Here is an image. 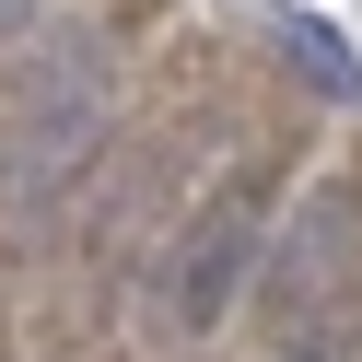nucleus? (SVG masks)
<instances>
[{
  "label": "nucleus",
  "mask_w": 362,
  "mask_h": 362,
  "mask_svg": "<svg viewBox=\"0 0 362 362\" xmlns=\"http://www.w3.org/2000/svg\"><path fill=\"white\" fill-rule=\"evenodd\" d=\"M105 117H117V71H105L82 35H59L47 59H35V82H24V105H12V152H0V199H47L59 175H82L94 164V141H105Z\"/></svg>",
  "instance_id": "1"
},
{
  "label": "nucleus",
  "mask_w": 362,
  "mask_h": 362,
  "mask_svg": "<svg viewBox=\"0 0 362 362\" xmlns=\"http://www.w3.org/2000/svg\"><path fill=\"white\" fill-rule=\"evenodd\" d=\"M257 222H269V175H234V187L199 211L187 257H175V281H164V315H175V327H211V315L234 304L245 257H257Z\"/></svg>",
  "instance_id": "2"
},
{
  "label": "nucleus",
  "mask_w": 362,
  "mask_h": 362,
  "mask_svg": "<svg viewBox=\"0 0 362 362\" xmlns=\"http://www.w3.org/2000/svg\"><path fill=\"white\" fill-rule=\"evenodd\" d=\"M351 187H315L304 199V222L281 234V257H269V292H281V327H315L327 315V292H339V269H351Z\"/></svg>",
  "instance_id": "3"
},
{
  "label": "nucleus",
  "mask_w": 362,
  "mask_h": 362,
  "mask_svg": "<svg viewBox=\"0 0 362 362\" xmlns=\"http://www.w3.org/2000/svg\"><path fill=\"white\" fill-rule=\"evenodd\" d=\"M281 59H292L327 105H362V59H351V35H339L327 12H281Z\"/></svg>",
  "instance_id": "4"
}]
</instances>
